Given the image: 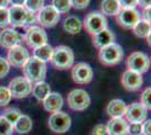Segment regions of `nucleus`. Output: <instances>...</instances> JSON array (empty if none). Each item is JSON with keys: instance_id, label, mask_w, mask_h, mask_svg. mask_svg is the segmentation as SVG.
I'll return each mask as SVG.
<instances>
[{"instance_id": "1", "label": "nucleus", "mask_w": 151, "mask_h": 135, "mask_svg": "<svg viewBox=\"0 0 151 135\" xmlns=\"http://www.w3.org/2000/svg\"><path fill=\"white\" fill-rule=\"evenodd\" d=\"M24 72V77L31 82V84H36L40 81H44L45 76H46V63L40 61L38 59L32 58L28 59L24 66L22 68Z\"/></svg>"}, {"instance_id": "2", "label": "nucleus", "mask_w": 151, "mask_h": 135, "mask_svg": "<svg viewBox=\"0 0 151 135\" xmlns=\"http://www.w3.org/2000/svg\"><path fill=\"white\" fill-rule=\"evenodd\" d=\"M9 25L13 27L33 26L36 23V14L28 11L24 6H12L8 8Z\"/></svg>"}, {"instance_id": "3", "label": "nucleus", "mask_w": 151, "mask_h": 135, "mask_svg": "<svg viewBox=\"0 0 151 135\" xmlns=\"http://www.w3.org/2000/svg\"><path fill=\"white\" fill-rule=\"evenodd\" d=\"M50 61L53 66L59 70L70 69L75 62V53L69 46L59 45L57 47H53V53Z\"/></svg>"}, {"instance_id": "4", "label": "nucleus", "mask_w": 151, "mask_h": 135, "mask_svg": "<svg viewBox=\"0 0 151 135\" xmlns=\"http://www.w3.org/2000/svg\"><path fill=\"white\" fill-rule=\"evenodd\" d=\"M124 52L120 44L117 43H112L99 49L98 52V59L101 64L104 65H116L119 64L123 60Z\"/></svg>"}, {"instance_id": "5", "label": "nucleus", "mask_w": 151, "mask_h": 135, "mask_svg": "<svg viewBox=\"0 0 151 135\" xmlns=\"http://www.w3.org/2000/svg\"><path fill=\"white\" fill-rule=\"evenodd\" d=\"M127 70L134 71L137 73H145L150 69V58L143 52H132L126 60Z\"/></svg>"}, {"instance_id": "6", "label": "nucleus", "mask_w": 151, "mask_h": 135, "mask_svg": "<svg viewBox=\"0 0 151 135\" xmlns=\"http://www.w3.org/2000/svg\"><path fill=\"white\" fill-rule=\"evenodd\" d=\"M83 27L91 36L107 28V18L101 11H91L83 19Z\"/></svg>"}, {"instance_id": "7", "label": "nucleus", "mask_w": 151, "mask_h": 135, "mask_svg": "<svg viewBox=\"0 0 151 135\" xmlns=\"http://www.w3.org/2000/svg\"><path fill=\"white\" fill-rule=\"evenodd\" d=\"M68 105L72 110L81 111L88 108L90 97L85 89H73L68 95Z\"/></svg>"}, {"instance_id": "8", "label": "nucleus", "mask_w": 151, "mask_h": 135, "mask_svg": "<svg viewBox=\"0 0 151 135\" xmlns=\"http://www.w3.org/2000/svg\"><path fill=\"white\" fill-rule=\"evenodd\" d=\"M24 41L29 47L36 49L38 46L47 43V34L41 26H29L24 36Z\"/></svg>"}, {"instance_id": "9", "label": "nucleus", "mask_w": 151, "mask_h": 135, "mask_svg": "<svg viewBox=\"0 0 151 135\" xmlns=\"http://www.w3.org/2000/svg\"><path fill=\"white\" fill-rule=\"evenodd\" d=\"M32 88H33L32 84L25 77L14 78L8 84V89L12 94V97L17 99L26 98L28 95H31Z\"/></svg>"}, {"instance_id": "10", "label": "nucleus", "mask_w": 151, "mask_h": 135, "mask_svg": "<svg viewBox=\"0 0 151 135\" xmlns=\"http://www.w3.org/2000/svg\"><path fill=\"white\" fill-rule=\"evenodd\" d=\"M70 126H71V117L67 113L57 111L53 113L49 118V127L54 133L63 134L69 131Z\"/></svg>"}, {"instance_id": "11", "label": "nucleus", "mask_w": 151, "mask_h": 135, "mask_svg": "<svg viewBox=\"0 0 151 135\" xmlns=\"http://www.w3.org/2000/svg\"><path fill=\"white\" fill-rule=\"evenodd\" d=\"M71 77L76 84H86L91 82L94 78V71L91 66L86 62H79L77 64L72 65Z\"/></svg>"}, {"instance_id": "12", "label": "nucleus", "mask_w": 151, "mask_h": 135, "mask_svg": "<svg viewBox=\"0 0 151 135\" xmlns=\"http://www.w3.org/2000/svg\"><path fill=\"white\" fill-rule=\"evenodd\" d=\"M59 20H60V14L51 5L44 6L36 14V21L45 28L54 27L59 23Z\"/></svg>"}, {"instance_id": "13", "label": "nucleus", "mask_w": 151, "mask_h": 135, "mask_svg": "<svg viewBox=\"0 0 151 135\" xmlns=\"http://www.w3.org/2000/svg\"><path fill=\"white\" fill-rule=\"evenodd\" d=\"M140 19V13L137 8H121L116 15V21L119 25L126 29H132Z\"/></svg>"}, {"instance_id": "14", "label": "nucleus", "mask_w": 151, "mask_h": 135, "mask_svg": "<svg viewBox=\"0 0 151 135\" xmlns=\"http://www.w3.org/2000/svg\"><path fill=\"white\" fill-rule=\"evenodd\" d=\"M29 58H31V54L25 46L17 45L9 49L6 60L10 65H14L16 68H23Z\"/></svg>"}, {"instance_id": "15", "label": "nucleus", "mask_w": 151, "mask_h": 135, "mask_svg": "<svg viewBox=\"0 0 151 135\" xmlns=\"http://www.w3.org/2000/svg\"><path fill=\"white\" fill-rule=\"evenodd\" d=\"M24 42V36L14 28H4L0 32V45L6 49H12L14 46L22 45Z\"/></svg>"}, {"instance_id": "16", "label": "nucleus", "mask_w": 151, "mask_h": 135, "mask_svg": "<svg viewBox=\"0 0 151 135\" xmlns=\"http://www.w3.org/2000/svg\"><path fill=\"white\" fill-rule=\"evenodd\" d=\"M124 116L126 121L130 123H140L145 122L148 116V110L140 103H133L129 106H126V110Z\"/></svg>"}, {"instance_id": "17", "label": "nucleus", "mask_w": 151, "mask_h": 135, "mask_svg": "<svg viewBox=\"0 0 151 135\" xmlns=\"http://www.w3.org/2000/svg\"><path fill=\"white\" fill-rule=\"evenodd\" d=\"M121 82L127 91H138L143 84V78H142V74L140 73L126 70L122 74Z\"/></svg>"}, {"instance_id": "18", "label": "nucleus", "mask_w": 151, "mask_h": 135, "mask_svg": "<svg viewBox=\"0 0 151 135\" xmlns=\"http://www.w3.org/2000/svg\"><path fill=\"white\" fill-rule=\"evenodd\" d=\"M63 106V98L58 92H50L43 100V107L49 113H57Z\"/></svg>"}, {"instance_id": "19", "label": "nucleus", "mask_w": 151, "mask_h": 135, "mask_svg": "<svg viewBox=\"0 0 151 135\" xmlns=\"http://www.w3.org/2000/svg\"><path fill=\"white\" fill-rule=\"evenodd\" d=\"M109 135H127L129 124L123 117L121 118H111L106 125Z\"/></svg>"}, {"instance_id": "20", "label": "nucleus", "mask_w": 151, "mask_h": 135, "mask_svg": "<svg viewBox=\"0 0 151 135\" xmlns=\"http://www.w3.org/2000/svg\"><path fill=\"white\" fill-rule=\"evenodd\" d=\"M114 39H115V35L113 34V32L108 28H105L93 35V44L95 47L101 49L104 46L114 43Z\"/></svg>"}, {"instance_id": "21", "label": "nucleus", "mask_w": 151, "mask_h": 135, "mask_svg": "<svg viewBox=\"0 0 151 135\" xmlns=\"http://www.w3.org/2000/svg\"><path fill=\"white\" fill-rule=\"evenodd\" d=\"M126 105L122 99H113L107 104L106 113L112 118H121L125 114Z\"/></svg>"}, {"instance_id": "22", "label": "nucleus", "mask_w": 151, "mask_h": 135, "mask_svg": "<svg viewBox=\"0 0 151 135\" xmlns=\"http://www.w3.org/2000/svg\"><path fill=\"white\" fill-rule=\"evenodd\" d=\"M63 29L69 34H78L82 29V21L77 16H69L63 21Z\"/></svg>"}, {"instance_id": "23", "label": "nucleus", "mask_w": 151, "mask_h": 135, "mask_svg": "<svg viewBox=\"0 0 151 135\" xmlns=\"http://www.w3.org/2000/svg\"><path fill=\"white\" fill-rule=\"evenodd\" d=\"M120 10L119 0H103L101 2V13L104 16H116Z\"/></svg>"}, {"instance_id": "24", "label": "nucleus", "mask_w": 151, "mask_h": 135, "mask_svg": "<svg viewBox=\"0 0 151 135\" xmlns=\"http://www.w3.org/2000/svg\"><path fill=\"white\" fill-rule=\"evenodd\" d=\"M50 92H51L50 84H47V82H45V81L36 82V84L33 86V88H32L33 96L35 97L37 100H40V101H43Z\"/></svg>"}, {"instance_id": "25", "label": "nucleus", "mask_w": 151, "mask_h": 135, "mask_svg": "<svg viewBox=\"0 0 151 135\" xmlns=\"http://www.w3.org/2000/svg\"><path fill=\"white\" fill-rule=\"evenodd\" d=\"M13 126H14V129L17 133H19V134H26L29 131H32L33 123H32V119L29 116L22 114V116L16 121V123L14 124Z\"/></svg>"}, {"instance_id": "26", "label": "nucleus", "mask_w": 151, "mask_h": 135, "mask_svg": "<svg viewBox=\"0 0 151 135\" xmlns=\"http://www.w3.org/2000/svg\"><path fill=\"white\" fill-rule=\"evenodd\" d=\"M52 53H53V47H52L50 44L46 43V44L41 45V46L36 47V49H34V51H33V56L38 59V60L42 61V62H47V61L51 60Z\"/></svg>"}, {"instance_id": "27", "label": "nucleus", "mask_w": 151, "mask_h": 135, "mask_svg": "<svg viewBox=\"0 0 151 135\" xmlns=\"http://www.w3.org/2000/svg\"><path fill=\"white\" fill-rule=\"evenodd\" d=\"M132 29L135 36H138L140 39H147L151 33L150 23L140 19L138 23L134 25V27H133Z\"/></svg>"}, {"instance_id": "28", "label": "nucleus", "mask_w": 151, "mask_h": 135, "mask_svg": "<svg viewBox=\"0 0 151 135\" xmlns=\"http://www.w3.org/2000/svg\"><path fill=\"white\" fill-rule=\"evenodd\" d=\"M1 116L4 118H6L10 124L14 125L16 123V121L22 116V113H20V110L18 108H7V109L2 111V115Z\"/></svg>"}, {"instance_id": "29", "label": "nucleus", "mask_w": 151, "mask_h": 135, "mask_svg": "<svg viewBox=\"0 0 151 135\" xmlns=\"http://www.w3.org/2000/svg\"><path fill=\"white\" fill-rule=\"evenodd\" d=\"M24 7L28 11L37 14L44 7V0H25Z\"/></svg>"}, {"instance_id": "30", "label": "nucleus", "mask_w": 151, "mask_h": 135, "mask_svg": "<svg viewBox=\"0 0 151 135\" xmlns=\"http://www.w3.org/2000/svg\"><path fill=\"white\" fill-rule=\"evenodd\" d=\"M55 10L59 14L68 13L71 9V5H70V0H52V5Z\"/></svg>"}, {"instance_id": "31", "label": "nucleus", "mask_w": 151, "mask_h": 135, "mask_svg": "<svg viewBox=\"0 0 151 135\" xmlns=\"http://www.w3.org/2000/svg\"><path fill=\"white\" fill-rule=\"evenodd\" d=\"M13 132H14L13 124H10L6 118H4L2 116H0V135H12Z\"/></svg>"}, {"instance_id": "32", "label": "nucleus", "mask_w": 151, "mask_h": 135, "mask_svg": "<svg viewBox=\"0 0 151 135\" xmlns=\"http://www.w3.org/2000/svg\"><path fill=\"white\" fill-rule=\"evenodd\" d=\"M141 105L147 110L151 109V88H145L143 92L141 94Z\"/></svg>"}, {"instance_id": "33", "label": "nucleus", "mask_w": 151, "mask_h": 135, "mask_svg": "<svg viewBox=\"0 0 151 135\" xmlns=\"http://www.w3.org/2000/svg\"><path fill=\"white\" fill-rule=\"evenodd\" d=\"M12 98V94L7 87H0V106H7Z\"/></svg>"}, {"instance_id": "34", "label": "nucleus", "mask_w": 151, "mask_h": 135, "mask_svg": "<svg viewBox=\"0 0 151 135\" xmlns=\"http://www.w3.org/2000/svg\"><path fill=\"white\" fill-rule=\"evenodd\" d=\"M9 25V14L8 8H0V28H6Z\"/></svg>"}, {"instance_id": "35", "label": "nucleus", "mask_w": 151, "mask_h": 135, "mask_svg": "<svg viewBox=\"0 0 151 135\" xmlns=\"http://www.w3.org/2000/svg\"><path fill=\"white\" fill-rule=\"evenodd\" d=\"M10 70V64L8 63L6 59L0 58V79L1 78H5L9 73Z\"/></svg>"}, {"instance_id": "36", "label": "nucleus", "mask_w": 151, "mask_h": 135, "mask_svg": "<svg viewBox=\"0 0 151 135\" xmlns=\"http://www.w3.org/2000/svg\"><path fill=\"white\" fill-rule=\"evenodd\" d=\"M90 4V0H70V5L73 7L75 9L82 10L85 8H87Z\"/></svg>"}, {"instance_id": "37", "label": "nucleus", "mask_w": 151, "mask_h": 135, "mask_svg": "<svg viewBox=\"0 0 151 135\" xmlns=\"http://www.w3.org/2000/svg\"><path fill=\"white\" fill-rule=\"evenodd\" d=\"M141 129H142V124L140 123H131L127 127V132L130 135H140L141 134Z\"/></svg>"}, {"instance_id": "38", "label": "nucleus", "mask_w": 151, "mask_h": 135, "mask_svg": "<svg viewBox=\"0 0 151 135\" xmlns=\"http://www.w3.org/2000/svg\"><path fill=\"white\" fill-rule=\"evenodd\" d=\"M91 135H109V134H108L106 125H104V124H98V125H96L94 129H93Z\"/></svg>"}, {"instance_id": "39", "label": "nucleus", "mask_w": 151, "mask_h": 135, "mask_svg": "<svg viewBox=\"0 0 151 135\" xmlns=\"http://www.w3.org/2000/svg\"><path fill=\"white\" fill-rule=\"evenodd\" d=\"M121 8H135L138 6V0H119Z\"/></svg>"}, {"instance_id": "40", "label": "nucleus", "mask_w": 151, "mask_h": 135, "mask_svg": "<svg viewBox=\"0 0 151 135\" xmlns=\"http://www.w3.org/2000/svg\"><path fill=\"white\" fill-rule=\"evenodd\" d=\"M141 133L143 135H151V121H145L142 124V129H141Z\"/></svg>"}, {"instance_id": "41", "label": "nucleus", "mask_w": 151, "mask_h": 135, "mask_svg": "<svg viewBox=\"0 0 151 135\" xmlns=\"http://www.w3.org/2000/svg\"><path fill=\"white\" fill-rule=\"evenodd\" d=\"M150 14H151V8H150V7L145 8V9H143V11H142V20L150 23V19H151Z\"/></svg>"}, {"instance_id": "42", "label": "nucleus", "mask_w": 151, "mask_h": 135, "mask_svg": "<svg viewBox=\"0 0 151 135\" xmlns=\"http://www.w3.org/2000/svg\"><path fill=\"white\" fill-rule=\"evenodd\" d=\"M150 4H151V0H138V6L142 7L143 9L150 7Z\"/></svg>"}, {"instance_id": "43", "label": "nucleus", "mask_w": 151, "mask_h": 135, "mask_svg": "<svg viewBox=\"0 0 151 135\" xmlns=\"http://www.w3.org/2000/svg\"><path fill=\"white\" fill-rule=\"evenodd\" d=\"M9 4H12L13 6H24L25 0H9Z\"/></svg>"}, {"instance_id": "44", "label": "nucleus", "mask_w": 151, "mask_h": 135, "mask_svg": "<svg viewBox=\"0 0 151 135\" xmlns=\"http://www.w3.org/2000/svg\"><path fill=\"white\" fill-rule=\"evenodd\" d=\"M9 5V0H0V8H7Z\"/></svg>"}]
</instances>
